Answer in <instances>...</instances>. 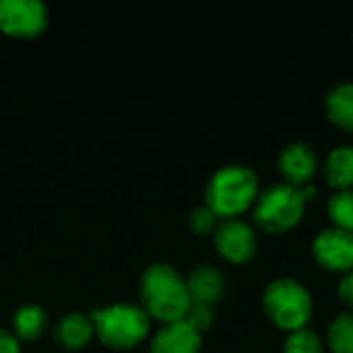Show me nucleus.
Wrapping results in <instances>:
<instances>
[{
    "mask_svg": "<svg viewBox=\"0 0 353 353\" xmlns=\"http://www.w3.org/2000/svg\"><path fill=\"white\" fill-rule=\"evenodd\" d=\"M325 180L335 190H350L353 188V145L335 147L323 165Z\"/></svg>",
    "mask_w": 353,
    "mask_h": 353,
    "instance_id": "obj_13",
    "label": "nucleus"
},
{
    "mask_svg": "<svg viewBox=\"0 0 353 353\" xmlns=\"http://www.w3.org/2000/svg\"><path fill=\"white\" fill-rule=\"evenodd\" d=\"M95 335L110 350H130L139 345L151 329L149 314L128 302H118L89 314Z\"/></svg>",
    "mask_w": 353,
    "mask_h": 353,
    "instance_id": "obj_4",
    "label": "nucleus"
},
{
    "mask_svg": "<svg viewBox=\"0 0 353 353\" xmlns=\"http://www.w3.org/2000/svg\"><path fill=\"white\" fill-rule=\"evenodd\" d=\"M141 308L149 319L163 325L182 321L192 304L186 279L168 263H155L145 269L139 285Z\"/></svg>",
    "mask_w": 353,
    "mask_h": 353,
    "instance_id": "obj_1",
    "label": "nucleus"
},
{
    "mask_svg": "<svg viewBox=\"0 0 353 353\" xmlns=\"http://www.w3.org/2000/svg\"><path fill=\"white\" fill-rule=\"evenodd\" d=\"M312 256L319 267L345 275L353 269V234L333 225L321 230L312 242Z\"/></svg>",
    "mask_w": 353,
    "mask_h": 353,
    "instance_id": "obj_8",
    "label": "nucleus"
},
{
    "mask_svg": "<svg viewBox=\"0 0 353 353\" xmlns=\"http://www.w3.org/2000/svg\"><path fill=\"white\" fill-rule=\"evenodd\" d=\"M188 225H190V230H192L194 234L207 236V234H213V232L217 230L219 223H217V215H215L207 205H203V207H196V209L190 213Z\"/></svg>",
    "mask_w": 353,
    "mask_h": 353,
    "instance_id": "obj_19",
    "label": "nucleus"
},
{
    "mask_svg": "<svg viewBox=\"0 0 353 353\" xmlns=\"http://www.w3.org/2000/svg\"><path fill=\"white\" fill-rule=\"evenodd\" d=\"M48 25V8L39 0H0V31L12 37H35Z\"/></svg>",
    "mask_w": 353,
    "mask_h": 353,
    "instance_id": "obj_6",
    "label": "nucleus"
},
{
    "mask_svg": "<svg viewBox=\"0 0 353 353\" xmlns=\"http://www.w3.org/2000/svg\"><path fill=\"white\" fill-rule=\"evenodd\" d=\"M186 285H188L190 300L194 304L213 306L215 302H219V298L225 292V277L213 265H199L186 277Z\"/></svg>",
    "mask_w": 353,
    "mask_h": 353,
    "instance_id": "obj_11",
    "label": "nucleus"
},
{
    "mask_svg": "<svg viewBox=\"0 0 353 353\" xmlns=\"http://www.w3.org/2000/svg\"><path fill=\"white\" fill-rule=\"evenodd\" d=\"M327 118L341 130H353V83H337L325 99Z\"/></svg>",
    "mask_w": 353,
    "mask_h": 353,
    "instance_id": "obj_14",
    "label": "nucleus"
},
{
    "mask_svg": "<svg viewBox=\"0 0 353 353\" xmlns=\"http://www.w3.org/2000/svg\"><path fill=\"white\" fill-rule=\"evenodd\" d=\"M327 213L333 221V228L353 234V188L337 190L327 203Z\"/></svg>",
    "mask_w": 353,
    "mask_h": 353,
    "instance_id": "obj_17",
    "label": "nucleus"
},
{
    "mask_svg": "<svg viewBox=\"0 0 353 353\" xmlns=\"http://www.w3.org/2000/svg\"><path fill=\"white\" fill-rule=\"evenodd\" d=\"M259 196V176L242 163L219 168L207 182L205 205L221 219H238Z\"/></svg>",
    "mask_w": 353,
    "mask_h": 353,
    "instance_id": "obj_2",
    "label": "nucleus"
},
{
    "mask_svg": "<svg viewBox=\"0 0 353 353\" xmlns=\"http://www.w3.org/2000/svg\"><path fill=\"white\" fill-rule=\"evenodd\" d=\"M312 308L310 290L294 277H277L267 283L263 292V310L267 319L288 333L306 327Z\"/></svg>",
    "mask_w": 353,
    "mask_h": 353,
    "instance_id": "obj_3",
    "label": "nucleus"
},
{
    "mask_svg": "<svg viewBox=\"0 0 353 353\" xmlns=\"http://www.w3.org/2000/svg\"><path fill=\"white\" fill-rule=\"evenodd\" d=\"M0 353H21L17 337L4 329H0Z\"/></svg>",
    "mask_w": 353,
    "mask_h": 353,
    "instance_id": "obj_22",
    "label": "nucleus"
},
{
    "mask_svg": "<svg viewBox=\"0 0 353 353\" xmlns=\"http://www.w3.org/2000/svg\"><path fill=\"white\" fill-rule=\"evenodd\" d=\"M203 335L184 319L163 325L151 339L149 353H201Z\"/></svg>",
    "mask_w": 353,
    "mask_h": 353,
    "instance_id": "obj_10",
    "label": "nucleus"
},
{
    "mask_svg": "<svg viewBox=\"0 0 353 353\" xmlns=\"http://www.w3.org/2000/svg\"><path fill=\"white\" fill-rule=\"evenodd\" d=\"M213 242L217 252L234 265L248 263L259 250L256 232L242 219H223L213 232Z\"/></svg>",
    "mask_w": 353,
    "mask_h": 353,
    "instance_id": "obj_7",
    "label": "nucleus"
},
{
    "mask_svg": "<svg viewBox=\"0 0 353 353\" xmlns=\"http://www.w3.org/2000/svg\"><path fill=\"white\" fill-rule=\"evenodd\" d=\"M46 327H48V314L37 304L21 306L12 316L14 337H19L23 341H33V339L41 337Z\"/></svg>",
    "mask_w": 353,
    "mask_h": 353,
    "instance_id": "obj_15",
    "label": "nucleus"
},
{
    "mask_svg": "<svg viewBox=\"0 0 353 353\" xmlns=\"http://www.w3.org/2000/svg\"><path fill=\"white\" fill-rule=\"evenodd\" d=\"M184 321L192 327V329H196L201 335L205 333V331H209L211 327H213V321H215V312H213V306H207V304H190V308H188V312H186V316H184Z\"/></svg>",
    "mask_w": 353,
    "mask_h": 353,
    "instance_id": "obj_20",
    "label": "nucleus"
},
{
    "mask_svg": "<svg viewBox=\"0 0 353 353\" xmlns=\"http://www.w3.org/2000/svg\"><path fill=\"white\" fill-rule=\"evenodd\" d=\"M277 165H279V172H281L285 184L304 188V186L312 184V180L319 172V155L308 143L296 141L281 149Z\"/></svg>",
    "mask_w": 353,
    "mask_h": 353,
    "instance_id": "obj_9",
    "label": "nucleus"
},
{
    "mask_svg": "<svg viewBox=\"0 0 353 353\" xmlns=\"http://www.w3.org/2000/svg\"><path fill=\"white\" fill-rule=\"evenodd\" d=\"M337 294H339L341 302H343L345 306H350L353 310V269L352 271H347V273L341 277L339 288H337Z\"/></svg>",
    "mask_w": 353,
    "mask_h": 353,
    "instance_id": "obj_21",
    "label": "nucleus"
},
{
    "mask_svg": "<svg viewBox=\"0 0 353 353\" xmlns=\"http://www.w3.org/2000/svg\"><path fill=\"white\" fill-rule=\"evenodd\" d=\"M327 345L333 353H353V310L333 319L327 331Z\"/></svg>",
    "mask_w": 353,
    "mask_h": 353,
    "instance_id": "obj_16",
    "label": "nucleus"
},
{
    "mask_svg": "<svg viewBox=\"0 0 353 353\" xmlns=\"http://www.w3.org/2000/svg\"><path fill=\"white\" fill-rule=\"evenodd\" d=\"M283 353H325V347L321 337L312 329L302 327L288 333L283 341Z\"/></svg>",
    "mask_w": 353,
    "mask_h": 353,
    "instance_id": "obj_18",
    "label": "nucleus"
},
{
    "mask_svg": "<svg viewBox=\"0 0 353 353\" xmlns=\"http://www.w3.org/2000/svg\"><path fill=\"white\" fill-rule=\"evenodd\" d=\"M304 209L306 199L302 190L279 182L259 192L252 205V221L265 234H285L300 223Z\"/></svg>",
    "mask_w": 353,
    "mask_h": 353,
    "instance_id": "obj_5",
    "label": "nucleus"
},
{
    "mask_svg": "<svg viewBox=\"0 0 353 353\" xmlns=\"http://www.w3.org/2000/svg\"><path fill=\"white\" fill-rule=\"evenodd\" d=\"M93 333H95V329H93L91 316H85L81 312L64 314L58 321L56 329H54L56 341L62 347H68V350H81V347H85L91 341Z\"/></svg>",
    "mask_w": 353,
    "mask_h": 353,
    "instance_id": "obj_12",
    "label": "nucleus"
}]
</instances>
